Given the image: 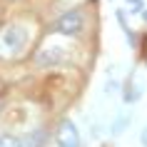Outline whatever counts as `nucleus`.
<instances>
[{
	"instance_id": "7ed1b4c3",
	"label": "nucleus",
	"mask_w": 147,
	"mask_h": 147,
	"mask_svg": "<svg viewBox=\"0 0 147 147\" xmlns=\"http://www.w3.org/2000/svg\"><path fill=\"white\" fill-rule=\"evenodd\" d=\"M55 145L57 147H80V135H78L75 122L62 120L57 125V130H55Z\"/></svg>"
},
{
	"instance_id": "0eeeda50",
	"label": "nucleus",
	"mask_w": 147,
	"mask_h": 147,
	"mask_svg": "<svg viewBox=\"0 0 147 147\" xmlns=\"http://www.w3.org/2000/svg\"><path fill=\"white\" fill-rule=\"evenodd\" d=\"M130 3H132V5H140V0H130Z\"/></svg>"
},
{
	"instance_id": "f03ea898",
	"label": "nucleus",
	"mask_w": 147,
	"mask_h": 147,
	"mask_svg": "<svg viewBox=\"0 0 147 147\" xmlns=\"http://www.w3.org/2000/svg\"><path fill=\"white\" fill-rule=\"evenodd\" d=\"M65 60H67V50L62 45H57V42H45L35 53V62L40 67H53V65H60Z\"/></svg>"
},
{
	"instance_id": "423d86ee",
	"label": "nucleus",
	"mask_w": 147,
	"mask_h": 147,
	"mask_svg": "<svg viewBox=\"0 0 147 147\" xmlns=\"http://www.w3.org/2000/svg\"><path fill=\"white\" fill-rule=\"evenodd\" d=\"M142 145L147 147V130H142Z\"/></svg>"
},
{
	"instance_id": "39448f33",
	"label": "nucleus",
	"mask_w": 147,
	"mask_h": 147,
	"mask_svg": "<svg viewBox=\"0 0 147 147\" xmlns=\"http://www.w3.org/2000/svg\"><path fill=\"white\" fill-rule=\"evenodd\" d=\"M0 147H25V142L15 135H0Z\"/></svg>"
},
{
	"instance_id": "f257e3e1",
	"label": "nucleus",
	"mask_w": 147,
	"mask_h": 147,
	"mask_svg": "<svg viewBox=\"0 0 147 147\" xmlns=\"http://www.w3.org/2000/svg\"><path fill=\"white\" fill-rule=\"evenodd\" d=\"M28 40H30V30L20 23L0 28V60H15L18 55H23Z\"/></svg>"
},
{
	"instance_id": "20e7f679",
	"label": "nucleus",
	"mask_w": 147,
	"mask_h": 147,
	"mask_svg": "<svg viewBox=\"0 0 147 147\" xmlns=\"http://www.w3.org/2000/svg\"><path fill=\"white\" fill-rule=\"evenodd\" d=\"M82 25H85L82 13H80V10H70V13H65V15L55 23V30L70 38V35H78V32L82 30Z\"/></svg>"
}]
</instances>
